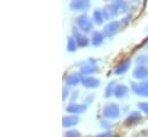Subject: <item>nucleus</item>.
I'll list each match as a JSON object with an SVG mask.
<instances>
[{"mask_svg":"<svg viewBox=\"0 0 148 137\" xmlns=\"http://www.w3.org/2000/svg\"><path fill=\"white\" fill-rule=\"evenodd\" d=\"M93 97H94V96H90V97H88V98H87V99H86L85 102H86L87 104H91V102H92V99H93Z\"/></svg>","mask_w":148,"mask_h":137,"instance_id":"nucleus-29","label":"nucleus"},{"mask_svg":"<svg viewBox=\"0 0 148 137\" xmlns=\"http://www.w3.org/2000/svg\"><path fill=\"white\" fill-rule=\"evenodd\" d=\"M78 122H79V119L77 115H67V116H63V119H62V126L64 128L74 127Z\"/></svg>","mask_w":148,"mask_h":137,"instance_id":"nucleus-12","label":"nucleus"},{"mask_svg":"<svg viewBox=\"0 0 148 137\" xmlns=\"http://www.w3.org/2000/svg\"><path fill=\"white\" fill-rule=\"evenodd\" d=\"M116 83L115 82H110L107 88H106V91H105V97L106 98H110L112 95H115V90H116Z\"/></svg>","mask_w":148,"mask_h":137,"instance_id":"nucleus-20","label":"nucleus"},{"mask_svg":"<svg viewBox=\"0 0 148 137\" xmlns=\"http://www.w3.org/2000/svg\"><path fill=\"white\" fill-rule=\"evenodd\" d=\"M138 107H139V109H140L141 112H144V113L148 114V103H146V102H141V103L138 104Z\"/></svg>","mask_w":148,"mask_h":137,"instance_id":"nucleus-24","label":"nucleus"},{"mask_svg":"<svg viewBox=\"0 0 148 137\" xmlns=\"http://www.w3.org/2000/svg\"><path fill=\"white\" fill-rule=\"evenodd\" d=\"M82 80H83V78L80 77L79 74L73 73V74H70V75H68V76L66 77V84L69 85V86H74V85L79 84V82H82Z\"/></svg>","mask_w":148,"mask_h":137,"instance_id":"nucleus-14","label":"nucleus"},{"mask_svg":"<svg viewBox=\"0 0 148 137\" xmlns=\"http://www.w3.org/2000/svg\"><path fill=\"white\" fill-rule=\"evenodd\" d=\"M100 126H101V128H103V129H106V130H108L109 128H110V122L109 121H107V120H101L100 121Z\"/></svg>","mask_w":148,"mask_h":137,"instance_id":"nucleus-25","label":"nucleus"},{"mask_svg":"<svg viewBox=\"0 0 148 137\" xmlns=\"http://www.w3.org/2000/svg\"><path fill=\"white\" fill-rule=\"evenodd\" d=\"M129 95V88L124 84H119L116 86V90H115V97L118 98V99H122V98H125L126 96Z\"/></svg>","mask_w":148,"mask_h":137,"instance_id":"nucleus-15","label":"nucleus"},{"mask_svg":"<svg viewBox=\"0 0 148 137\" xmlns=\"http://www.w3.org/2000/svg\"><path fill=\"white\" fill-rule=\"evenodd\" d=\"M68 96H69V90H68L67 86H63V96H62V99L66 100V98H67Z\"/></svg>","mask_w":148,"mask_h":137,"instance_id":"nucleus-27","label":"nucleus"},{"mask_svg":"<svg viewBox=\"0 0 148 137\" xmlns=\"http://www.w3.org/2000/svg\"><path fill=\"white\" fill-rule=\"evenodd\" d=\"M95 137H112V133H111L110 130H108V131H105V133H102V134L97 135Z\"/></svg>","mask_w":148,"mask_h":137,"instance_id":"nucleus-26","label":"nucleus"},{"mask_svg":"<svg viewBox=\"0 0 148 137\" xmlns=\"http://www.w3.org/2000/svg\"><path fill=\"white\" fill-rule=\"evenodd\" d=\"M95 71H98V66L95 65L94 59H88L87 62L80 67V74L82 75H91Z\"/></svg>","mask_w":148,"mask_h":137,"instance_id":"nucleus-6","label":"nucleus"},{"mask_svg":"<svg viewBox=\"0 0 148 137\" xmlns=\"http://www.w3.org/2000/svg\"><path fill=\"white\" fill-rule=\"evenodd\" d=\"M136 64L138 66H146V65H148V57H146V55H139L136 59Z\"/></svg>","mask_w":148,"mask_h":137,"instance_id":"nucleus-22","label":"nucleus"},{"mask_svg":"<svg viewBox=\"0 0 148 137\" xmlns=\"http://www.w3.org/2000/svg\"><path fill=\"white\" fill-rule=\"evenodd\" d=\"M76 23L78 26V29L82 33L87 34V33H91L92 31V28H93L92 21H91V19L86 14H82L80 16H78L76 19Z\"/></svg>","mask_w":148,"mask_h":137,"instance_id":"nucleus-2","label":"nucleus"},{"mask_svg":"<svg viewBox=\"0 0 148 137\" xmlns=\"http://www.w3.org/2000/svg\"><path fill=\"white\" fill-rule=\"evenodd\" d=\"M112 3L116 6V8H117L118 13H126V12H127V8H129V6H127V2H126V1L116 0V1H114Z\"/></svg>","mask_w":148,"mask_h":137,"instance_id":"nucleus-19","label":"nucleus"},{"mask_svg":"<svg viewBox=\"0 0 148 137\" xmlns=\"http://www.w3.org/2000/svg\"><path fill=\"white\" fill-rule=\"evenodd\" d=\"M133 78L136 80H145L148 77V67L147 66H137L132 73Z\"/></svg>","mask_w":148,"mask_h":137,"instance_id":"nucleus-10","label":"nucleus"},{"mask_svg":"<svg viewBox=\"0 0 148 137\" xmlns=\"http://www.w3.org/2000/svg\"><path fill=\"white\" fill-rule=\"evenodd\" d=\"M130 66H131V59H126V60L119 62V64L115 67L114 74H115V75H122V74H124V73L127 71V69L130 68Z\"/></svg>","mask_w":148,"mask_h":137,"instance_id":"nucleus-11","label":"nucleus"},{"mask_svg":"<svg viewBox=\"0 0 148 137\" xmlns=\"http://www.w3.org/2000/svg\"><path fill=\"white\" fill-rule=\"evenodd\" d=\"M64 137H82V134L78 130H68L64 134Z\"/></svg>","mask_w":148,"mask_h":137,"instance_id":"nucleus-23","label":"nucleus"},{"mask_svg":"<svg viewBox=\"0 0 148 137\" xmlns=\"http://www.w3.org/2000/svg\"><path fill=\"white\" fill-rule=\"evenodd\" d=\"M78 93H79L78 91H74V92H73V96H71V99H70V104L75 103V100L78 98Z\"/></svg>","mask_w":148,"mask_h":137,"instance_id":"nucleus-28","label":"nucleus"},{"mask_svg":"<svg viewBox=\"0 0 148 137\" xmlns=\"http://www.w3.org/2000/svg\"><path fill=\"white\" fill-rule=\"evenodd\" d=\"M91 7V2L87 0H74L70 2V8L76 12H84Z\"/></svg>","mask_w":148,"mask_h":137,"instance_id":"nucleus-7","label":"nucleus"},{"mask_svg":"<svg viewBox=\"0 0 148 137\" xmlns=\"http://www.w3.org/2000/svg\"><path fill=\"white\" fill-rule=\"evenodd\" d=\"M86 111V105L84 104H70L68 107H67V112L69 113H73V114H82Z\"/></svg>","mask_w":148,"mask_h":137,"instance_id":"nucleus-13","label":"nucleus"},{"mask_svg":"<svg viewBox=\"0 0 148 137\" xmlns=\"http://www.w3.org/2000/svg\"><path fill=\"white\" fill-rule=\"evenodd\" d=\"M139 120H141V114H140V112L133 111V112H131V114L127 116L125 123H126V125H133V123L138 122Z\"/></svg>","mask_w":148,"mask_h":137,"instance_id":"nucleus-16","label":"nucleus"},{"mask_svg":"<svg viewBox=\"0 0 148 137\" xmlns=\"http://www.w3.org/2000/svg\"><path fill=\"white\" fill-rule=\"evenodd\" d=\"M73 37L75 38V40H76V43H77V45L79 47H86L90 44V39L83 33H80L79 29L76 28V27L73 29Z\"/></svg>","mask_w":148,"mask_h":137,"instance_id":"nucleus-4","label":"nucleus"},{"mask_svg":"<svg viewBox=\"0 0 148 137\" xmlns=\"http://www.w3.org/2000/svg\"><path fill=\"white\" fill-rule=\"evenodd\" d=\"M132 91L141 97H148V82H140V83H131Z\"/></svg>","mask_w":148,"mask_h":137,"instance_id":"nucleus-5","label":"nucleus"},{"mask_svg":"<svg viewBox=\"0 0 148 137\" xmlns=\"http://www.w3.org/2000/svg\"><path fill=\"white\" fill-rule=\"evenodd\" d=\"M102 13H103V16H105V20H111L114 19L115 16H117L119 13L116 8V6L114 3H108L103 7L102 9Z\"/></svg>","mask_w":148,"mask_h":137,"instance_id":"nucleus-8","label":"nucleus"},{"mask_svg":"<svg viewBox=\"0 0 148 137\" xmlns=\"http://www.w3.org/2000/svg\"><path fill=\"white\" fill-rule=\"evenodd\" d=\"M77 43H76V40H75V38L73 36H70V37H68V43H67V50L69 51V52H75L76 50H77Z\"/></svg>","mask_w":148,"mask_h":137,"instance_id":"nucleus-21","label":"nucleus"},{"mask_svg":"<svg viewBox=\"0 0 148 137\" xmlns=\"http://www.w3.org/2000/svg\"><path fill=\"white\" fill-rule=\"evenodd\" d=\"M103 37H105L103 33L94 31V33L92 34V44H93L94 46H99V45H101L102 42H103Z\"/></svg>","mask_w":148,"mask_h":137,"instance_id":"nucleus-18","label":"nucleus"},{"mask_svg":"<svg viewBox=\"0 0 148 137\" xmlns=\"http://www.w3.org/2000/svg\"><path fill=\"white\" fill-rule=\"evenodd\" d=\"M105 21V16H103V13L101 9H95L93 12V22L98 26H101Z\"/></svg>","mask_w":148,"mask_h":137,"instance_id":"nucleus-17","label":"nucleus"},{"mask_svg":"<svg viewBox=\"0 0 148 137\" xmlns=\"http://www.w3.org/2000/svg\"><path fill=\"white\" fill-rule=\"evenodd\" d=\"M121 22L119 21H110L108 24L105 26L103 28V35L106 37H112L117 34L121 29Z\"/></svg>","mask_w":148,"mask_h":137,"instance_id":"nucleus-3","label":"nucleus"},{"mask_svg":"<svg viewBox=\"0 0 148 137\" xmlns=\"http://www.w3.org/2000/svg\"><path fill=\"white\" fill-rule=\"evenodd\" d=\"M102 115L107 119H117L121 115L119 106L115 103H107L102 108Z\"/></svg>","mask_w":148,"mask_h":137,"instance_id":"nucleus-1","label":"nucleus"},{"mask_svg":"<svg viewBox=\"0 0 148 137\" xmlns=\"http://www.w3.org/2000/svg\"><path fill=\"white\" fill-rule=\"evenodd\" d=\"M82 84L83 86L87 88V89H94V88H99L100 86V81L97 77L93 76H86L82 80Z\"/></svg>","mask_w":148,"mask_h":137,"instance_id":"nucleus-9","label":"nucleus"}]
</instances>
